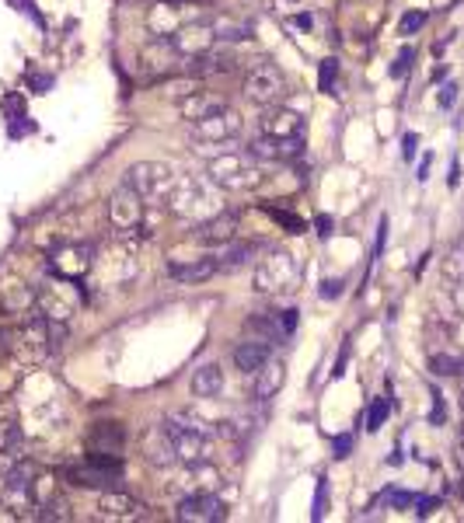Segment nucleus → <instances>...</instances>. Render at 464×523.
Masks as SVG:
<instances>
[{"instance_id":"obj_1","label":"nucleus","mask_w":464,"mask_h":523,"mask_svg":"<svg viewBox=\"0 0 464 523\" xmlns=\"http://www.w3.org/2000/svg\"><path fill=\"white\" fill-rule=\"evenodd\" d=\"M209 182L224 192H248L262 185V168H258V157L248 154H220L207 164Z\"/></svg>"},{"instance_id":"obj_2","label":"nucleus","mask_w":464,"mask_h":523,"mask_svg":"<svg viewBox=\"0 0 464 523\" xmlns=\"http://www.w3.org/2000/svg\"><path fill=\"white\" fill-rule=\"evenodd\" d=\"M301 262L293 259L283 248L265 252V259H258L255 265V287L262 293H293L301 283Z\"/></svg>"},{"instance_id":"obj_3","label":"nucleus","mask_w":464,"mask_h":523,"mask_svg":"<svg viewBox=\"0 0 464 523\" xmlns=\"http://www.w3.org/2000/svg\"><path fill=\"white\" fill-rule=\"evenodd\" d=\"M175 171H172V164H161V161H140V164H133L126 171V179L140 196H144V203L147 206H157V203H164L168 196H172V188H175Z\"/></svg>"},{"instance_id":"obj_4","label":"nucleus","mask_w":464,"mask_h":523,"mask_svg":"<svg viewBox=\"0 0 464 523\" xmlns=\"http://www.w3.org/2000/svg\"><path fill=\"white\" fill-rule=\"evenodd\" d=\"M209 185L200 182V179H175V188H172L168 203H172V209H175L179 216H192V220L203 224V220H209L213 213H220V206H217V192H213Z\"/></svg>"},{"instance_id":"obj_5","label":"nucleus","mask_w":464,"mask_h":523,"mask_svg":"<svg viewBox=\"0 0 464 523\" xmlns=\"http://www.w3.org/2000/svg\"><path fill=\"white\" fill-rule=\"evenodd\" d=\"M164 433L172 436L175 444V454H179L181 464H203L209 457V444H207V433L196 426V418H189L185 412H175L168 416L164 422Z\"/></svg>"},{"instance_id":"obj_6","label":"nucleus","mask_w":464,"mask_h":523,"mask_svg":"<svg viewBox=\"0 0 464 523\" xmlns=\"http://www.w3.org/2000/svg\"><path fill=\"white\" fill-rule=\"evenodd\" d=\"M203 18H207V14H203L192 0H154L151 11H147V28H151L154 35L172 39V35H179L181 28L196 25V22H203Z\"/></svg>"},{"instance_id":"obj_7","label":"nucleus","mask_w":464,"mask_h":523,"mask_svg":"<svg viewBox=\"0 0 464 523\" xmlns=\"http://www.w3.org/2000/svg\"><path fill=\"white\" fill-rule=\"evenodd\" d=\"M144 196L133 188L129 182H123L112 196H108V224L119 237H129L136 231H144Z\"/></svg>"},{"instance_id":"obj_8","label":"nucleus","mask_w":464,"mask_h":523,"mask_svg":"<svg viewBox=\"0 0 464 523\" xmlns=\"http://www.w3.org/2000/svg\"><path fill=\"white\" fill-rule=\"evenodd\" d=\"M241 91H245L248 102L262 105V108L280 105L286 95V74L276 67V63H255V67L245 74V80H241Z\"/></svg>"},{"instance_id":"obj_9","label":"nucleus","mask_w":464,"mask_h":523,"mask_svg":"<svg viewBox=\"0 0 464 523\" xmlns=\"http://www.w3.org/2000/svg\"><path fill=\"white\" fill-rule=\"evenodd\" d=\"M67 478L80 485V489H116L119 478H123V461L116 457H102V454H88V461L78 468L67 471Z\"/></svg>"},{"instance_id":"obj_10","label":"nucleus","mask_w":464,"mask_h":523,"mask_svg":"<svg viewBox=\"0 0 464 523\" xmlns=\"http://www.w3.org/2000/svg\"><path fill=\"white\" fill-rule=\"evenodd\" d=\"M241 130H245V119L234 112L231 105H224L213 115L192 123V140H200V143H231V140L241 136Z\"/></svg>"},{"instance_id":"obj_11","label":"nucleus","mask_w":464,"mask_h":523,"mask_svg":"<svg viewBox=\"0 0 464 523\" xmlns=\"http://www.w3.org/2000/svg\"><path fill=\"white\" fill-rule=\"evenodd\" d=\"M11 353L25 363H39L50 349V317H28L25 328L11 332Z\"/></svg>"},{"instance_id":"obj_12","label":"nucleus","mask_w":464,"mask_h":523,"mask_svg":"<svg viewBox=\"0 0 464 523\" xmlns=\"http://www.w3.org/2000/svg\"><path fill=\"white\" fill-rule=\"evenodd\" d=\"M91 262H95V252H91V244H84V241H70V244H60V248H52L50 272H52V276H60V280H78V283H80V280L88 276Z\"/></svg>"},{"instance_id":"obj_13","label":"nucleus","mask_w":464,"mask_h":523,"mask_svg":"<svg viewBox=\"0 0 464 523\" xmlns=\"http://www.w3.org/2000/svg\"><path fill=\"white\" fill-rule=\"evenodd\" d=\"M181 60L185 56L179 52V46L172 39H164V35H154V42L140 52V63H144L147 78H172L179 70Z\"/></svg>"},{"instance_id":"obj_14","label":"nucleus","mask_w":464,"mask_h":523,"mask_svg":"<svg viewBox=\"0 0 464 523\" xmlns=\"http://www.w3.org/2000/svg\"><path fill=\"white\" fill-rule=\"evenodd\" d=\"M126 450V429L119 422H95L88 433V454H102V457H116L123 461Z\"/></svg>"},{"instance_id":"obj_15","label":"nucleus","mask_w":464,"mask_h":523,"mask_svg":"<svg viewBox=\"0 0 464 523\" xmlns=\"http://www.w3.org/2000/svg\"><path fill=\"white\" fill-rule=\"evenodd\" d=\"M252 154L258 161H280V164H290L304 154V136H258L252 143Z\"/></svg>"},{"instance_id":"obj_16","label":"nucleus","mask_w":464,"mask_h":523,"mask_svg":"<svg viewBox=\"0 0 464 523\" xmlns=\"http://www.w3.org/2000/svg\"><path fill=\"white\" fill-rule=\"evenodd\" d=\"M224 502L213 496V492H196V496L181 499L179 502V517L181 523H217L224 520Z\"/></svg>"},{"instance_id":"obj_17","label":"nucleus","mask_w":464,"mask_h":523,"mask_svg":"<svg viewBox=\"0 0 464 523\" xmlns=\"http://www.w3.org/2000/svg\"><path fill=\"white\" fill-rule=\"evenodd\" d=\"M237 231H241V220L234 216V213H213L209 220H203L200 227H196V241L200 244H227V241H234L237 237Z\"/></svg>"},{"instance_id":"obj_18","label":"nucleus","mask_w":464,"mask_h":523,"mask_svg":"<svg viewBox=\"0 0 464 523\" xmlns=\"http://www.w3.org/2000/svg\"><path fill=\"white\" fill-rule=\"evenodd\" d=\"M262 133L265 136H304V115L293 112V108H283V105H269L265 115H262Z\"/></svg>"},{"instance_id":"obj_19","label":"nucleus","mask_w":464,"mask_h":523,"mask_svg":"<svg viewBox=\"0 0 464 523\" xmlns=\"http://www.w3.org/2000/svg\"><path fill=\"white\" fill-rule=\"evenodd\" d=\"M227 105V98L220 95V91H207V87H196L192 95H185L179 102V112L181 119H189V123H196V119H207V115H213L217 108H224Z\"/></svg>"},{"instance_id":"obj_20","label":"nucleus","mask_w":464,"mask_h":523,"mask_svg":"<svg viewBox=\"0 0 464 523\" xmlns=\"http://www.w3.org/2000/svg\"><path fill=\"white\" fill-rule=\"evenodd\" d=\"M98 509L108 520H136V517H144V502H136V499L119 492V489H105L102 499H98Z\"/></svg>"},{"instance_id":"obj_21","label":"nucleus","mask_w":464,"mask_h":523,"mask_svg":"<svg viewBox=\"0 0 464 523\" xmlns=\"http://www.w3.org/2000/svg\"><path fill=\"white\" fill-rule=\"evenodd\" d=\"M144 454H147V461L157 464V468H172V464H179L175 444H172V436L164 433V426H154V429L144 436Z\"/></svg>"},{"instance_id":"obj_22","label":"nucleus","mask_w":464,"mask_h":523,"mask_svg":"<svg viewBox=\"0 0 464 523\" xmlns=\"http://www.w3.org/2000/svg\"><path fill=\"white\" fill-rule=\"evenodd\" d=\"M220 269H217V262H213V255H207V259H189V262H172L168 265V276L172 280H179V283H207L209 276H217Z\"/></svg>"},{"instance_id":"obj_23","label":"nucleus","mask_w":464,"mask_h":523,"mask_svg":"<svg viewBox=\"0 0 464 523\" xmlns=\"http://www.w3.org/2000/svg\"><path fill=\"white\" fill-rule=\"evenodd\" d=\"M265 363H269V342L248 339L234 349V366H237L241 373H258Z\"/></svg>"},{"instance_id":"obj_24","label":"nucleus","mask_w":464,"mask_h":523,"mask_svg":"<svg viewBox=\"0 0 464 523\" xmlns=\"http://www.w3.org/2000/svg\"><path fill=\"white\" fill-rule=\"evenodd\" d=\"M283 381H286V366L280 363V360H269V363L255 373V398L258 401H269L273 394L283 388Z\"/></svg>"},{"instance_id":"obj_25","label":"nucleus","mask_w":464,"mask_h":523,"mask_svg":"<svg viewBox=\"0 0 464 523\" xmlns=\"http://www.w3.org/2000/svg\"><path fill=\"white\" fill-rule=\"evenodd\" d=\"M252 259V244H245V241H227V244H217V255H213V262H217V269L220 272H234V269H241L245 262Z\"/></svg>"},{"instance_id":"obj_26","label":"nucleus","mask_w":464,"mask_h":523,"mask_svg":"<svg viewBox=\"0 0 464 523\" xmlns=\"http://www.w3.org/2000/svg\"><path fill=\"white\" fill-rule=\"evenodd\" d=\"M220 391H224V370L217 363L200 366V370L192 373V394H196V398H217Z\"/></svg>"},{"instance_id":"obj_27","label":"nucleus","mask_w":464,"mask_h":523,"mask_svg":"<svg viewBox=\"0 0 464 523\" xmlns=\"http://www.w3.org/2000/svg\"><path fill=\"white\" fill-rule=\"evenodd\" d=\"M245 332L252 335V339H262V342H276L283 339V325L273 317V314H255V317H248L245 321Z\"/></svg>"},{"instance_id":"obj_28","label":"nucleus","mask_w":464,"mask_h":523,"mask_svg":"<svg viewBox=\"0 0 464 523\" xmlns=\"http://www.w3.org/2000/svg\"><path fill=\"white\" fill-rule=\"evenodd\" d=\"M430 370L437 373V377H461L464 373V356L461 353H450V349H433L430 353Z\"/></svg>"},{"instance_id":"obj_29","label":"nucleus","mask_w":464,"mask_h":523,"mask_svg":"<svg viewBox=\"0 0 464 523\" xmlns=\"http://www.w3.org/2000/svg\"><path fill=\"white\" fill-rule=\"evenodd\" d=\"M161 87H164V95H172L175 102H181L185 95H192V91H196V87H203V84H200L196 74H189V70H185L181 78H164L161 80Z\"/></svg>"},{"instance_id":"obj_30","label":"nucleus","mask_w":464,"mask_h":523,"mask_svg":"<svg viewBox=\"0 0 464 523\" xmlns=\"http://www.w3.org/2000/svg\"><path fill=\"white\" fill-rule=\"evenodd\" d=\"M39 506H42L39 520H70V502L63 496H56V492H50Z\"/></svg>"},{"instance_id":"obj_31","label":"nucleus","mask_w":464,"mask_h":523,"mask_svg":"<svg viewBox=\"0 0 464 523\" xmlns=\"http://www.w3.org/2000/svg\"><path fill=\"white\" fill-rule=\"evenodd\" d=\"M443 280H450V283H458V280H464V241L461 244H454L447 255H443Z\"/></svg>"},{"instance_id":"obj_32","label":"nucleus","mask_w":464,"mask_h":523,"mask_svg":"<svg viewBox=\"0 0 464 523\" xmlns=\"http://www.w3.org/2000/svg\"><path fill=\"white\" fill-rule=\"evenodd\" d=\"M18 444H22L18 422H14V418H4V422H0V454H14Z\"/></svg>"},{"instance_id":"obj_33","label":"nucleus","mask_w":464,"mask_h":523,"mask_svg":"<svg viewBox=\"0 0 464 523\" xmlns=\"http://www.w3.org/2000/svg\"><path fill=\"white\" fill-rule=\"evenodd\" d=\"M265 213L273 216V220H280L290 234H304L308 231V224L301 220V216H293V213H286V209H276V206H265Z\"/></svg>"},{"instance_id":"obj_34","label":"nucleus","mask_w":464,"mask_h":523,"mask_svg":"<svg viewBox=\"0 0 464 523\" xmlns=\"http://www.w3.org/2000/svg\"><path fill=\"white\" fill-rule=\"evenodd\" d=\"M387 412H391L387 398H377V401L370 405V416H367V429H381V422L387 418Z\"/></svg>"},{"instance_id":"obj_35","label":"nucleus","mask_w":464,"mask_h":523,"mask_svg":"<svg viewBox=\"0 0 464 523\" xmlns=\"http://www.w3.org/2000/svg\"><path fill=\"white\" fill-rule=\"evenodd\" d=\"M336 74H339V63L336 60H325V63H321V91L332 95V87H336Z\"/></svg>"},{"instance_id":"obj_36","label":"nucleus","mask_w":464,"mask_h":523,"mask_svg":"<svg viewBox=\"0 0 464 523\" xmlns=\"http://www.w3.org/2000/svg\"><path fill=\"white\" fill-rule=\"evenodd\" d=\"M422 25H426V14H422V11H409V14L402 18V35H413V32H419Z\"/></svg>"},{"instance_id":"obj_37","label":"nucleus","mask_w":464,"mask_h":523,"mask_svg":"<svg viewBox=\"0 0 464 523\" xmlns=\"http://www.w3.org/2000/svg\"><path fill=\"white\" fill-rule=\"evenodd\" d=\"M413 50H402V56L394 60V67H391V78H405V70H409V63H413Z\"/></svg>"},{"instance_id":"obj_38","label":"nucleus","mask_w":464,"mask_h":523,"mask_svg":"<svg viewBox=\"0 0 464 523\" xmlns=\"http://www.w3.org/2000/svg\"><path fill=\"white\" fill-rule=\"evenodd\" d=\"M385 499L391 502V506H413V502H415V499L409 496V492H387Z\"/></svg>"},{"instance_id":"obj_39","label":"nucleus","mask_w":464,"mask_h":523,"mask_svg":"<svg viewBox=\"0 0 464 523\" xmlns=\"http://www.w3.org/2000/svg\"><path fill=\"white\" fill-rule=\"evenodd\" d=\"M342 293V280H325L321 283V297H339Z\"/></svg>"},{"instance_id":"obj_40","label":"nucleus","mask_w":464,"mask_h":523,"mask_svg":"<svg viewBox=\"0 0 464 523\" xmlns=\"http://www.w3.org/2000/svg\"><path fill=\"white\" fill-rule=\"evenodd\" d=\"M433 398H437V405H433V426H440V422L447 418V408H443V398H440L437 391H433Z\"/></svg>"},{"instance_id":"obj_41","label":"nucleus","mask_w":464,"mask_h":523,"mask_svg":"<svg viewBox=\"0 0 464 523\" xmlns=\"http://www.w3.org/2000/svg\"><path fill=\"white\" fill-rule=\"evenodd\" d=\"M454 307L464 314V280H458V283H454Z\"/></svg>"},{"instance_id":"obj_42","label":"nucleus","mask_w":464,"mask_h":523,"mask_svg":"<svg viewBox=\"0 0 464 523\" xmlns=\"http://www.w3.org/2000/svg\"><path fill=\"white\" fill-rule=\"evenodd\" d=\"M280 325H283V332L290 335V332L297 328V311H283V321H280Z\"/></svg>"},{"instance_id":"obj_43","label":"nucleus","mask_w":464,"mask_h":523,"mask_svg":"<svg viewBox=\"0 0 464 523\" xmlns=\"http://www.w3.org/2000/svg\"><path fill=\"white\" fill-rule=\"evenodd\" d=\"M336 457H349V436H336Z\"/></svg>"},{"instance_id":"obj_44","label":"nucleus","mask_w":464,"mask_h":523,"mask_svg":"<svg viewBox=\"0 0 464 523\" xmlns=\"http://www.w3.org/2000/svg\"><path fill=\"white\" fill-rule=\"evenodd\" d=\"M454 461H458V468L464 471V429H461V436H458V446H454Z\"/></svg>"},{"instance_id":"obj_45","label":"nucleus","mask_w":464,"mask_h":523,"mask_svg":"<svg viewBox=\"0 0 464 523\" xmlns=\"http://www.w3.org/2000/svg\"><path fill=\"white\" fill-rule=\"evenodd\" d=\"M318 234L321 237L332 234V220H329V216H318Z\"/></svg>"},{"instance_id":"obj_46","label":"nucleus","mask_w":464,"mask_h":523,"mask_svg":"<svg viewBox=\"0 0 464 523\" xmlns=\"http://www.w3.org/2000/svg\"><path fill=\"white\" fill-rule=\"evenodd\" d=\"M450 102H454V87H447V91L440 95V105H450Z\"/></svg>"},{"instance_id":"obj_47","label":"nucleus","mask_w":464,"mask_h":523,"mask_svg":"<svg viewBox=\"0 0 464 523\" xmlns=\"http://www.w3.org/2000/svg\"><path fill=\"white\" fill-rule=\"evenodd\" d=\"M415 154V136H405V157Z\"/></svg>"},{"instance_id":"obj_48","label":"nucleus","mask_w":464,"mask_h":523,"mask_svg":"<svg viewBox=\"0 0 464 523\" xmlns=\"http://www.w3.org/2000/svg\"><path fill=\"white\" fill-rule=\"evenodd\" d=\"M458 496L464 499V478H461V485H458Z\"/></svg>"},{"instance_id":"obj_49","label":"nucleus","mask_w":464,"mask_h":523,"mask_svg":"<svg viewBox=\"0 0 464 523\" xmlns=\"http://www.w3.org/2000/svg\"><path fill=\"white\" fill-rule=\"evenodd\" d=\"M461 416H464V394H461Z\"/></svg>"},{"instance_id":"obj_50","label":"nucleus","mask_w":464,"mask_h":523,"mask_svg":"<svg viewBox=\"0 0 464 523\" xmlns=\"http://www.w3.org/2000/svg\"><path fill=\"white\" fill-rule=\"evenodd\" d=\"M461 384H464V373H461Z\"/></svg>"}]
</instances>
